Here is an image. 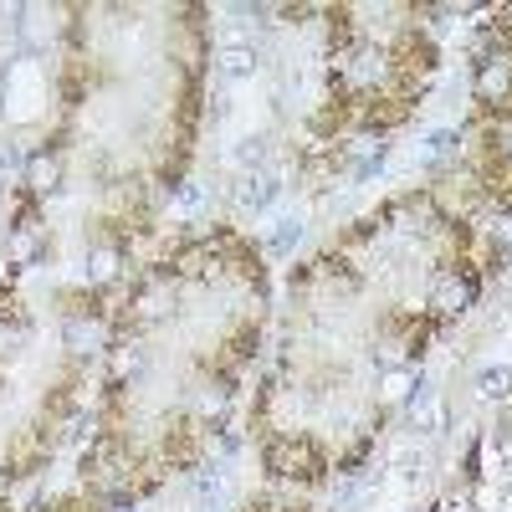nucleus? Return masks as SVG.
I'll use <instances>...</instances> for the list:
<instances>
[{
  "label": "nucleus",
  "mask_w": 512,
  "mask_h": 512,
  "mask_svg": "<svg viewBox=\"0 0 512 512\" xmlns=\"http://www.w3.org/2000/svg\"><path fill=\"white\" fill-rule=\"evenodd\" d=\"M26 180H31L36 190H52V185H57V159H52V154H31Z\"/></svg>",
  "instance_id": "nucleus-1"
}]
</instances>
